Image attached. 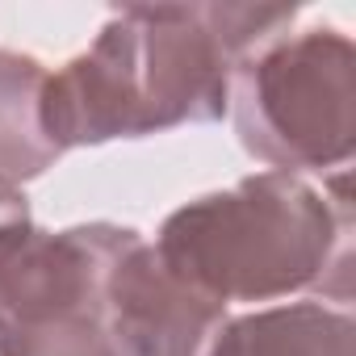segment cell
Wrapping results in <instances>:
<instances>
[{"instance_id": "cell-1", "label": "cell", "mask_w": 356, "mask_h": 356, "mask_svg": "<svg viewBox=\"0 0 356 356\" xmlns=\"http://www.w3.org/2000/svg\"><path fill=\"white\" fill-rule=\"evenodd\" d=\"M348 168L323 193L289 172H256L235 189L185 202L155 235V256L197 293L231 302H285L323 293L352 302V189Z\"/></svg>"}, {"instance_id": "cell-2", "label": "cell", "mask_w": 356, "mask_h": 356, "mask_svg": "<svg viewBox=\"0 0 356 356\" xmlns=\"http://www.w3.org/2000/svg\"><path fill=\"white\" fill-rule=\"evenodd\" d=\"M231 63L197 5H126L97 42L47 76L42 126L59 151L163 134L227 113Z\"/></svg>"}, {"instance_id": "cell-3", "label": "cell", "mask_w": 356, "mask_h": 356, "mask_svg": "<svg viewBox=\"0 0 356 356\" xmlns=\"http://www.w3.org/2000/svg\"><path fill=\"white\" fill-rule=\"evenodd\" d=\"M227 113L268 172H343L356 151V47L318 26L281 34L235 63Z\"/></svg>"}, {"instance_id": "cell-4", "label": "cell", "mask_w": 356, "mask_h": 356, "mask_svg": "<svg viewBox=\"0 0 356 356\" xmlns=\"http://www.w3.org/2000/svg\"><path fill=\"white\" fill-rule=\"evenodd\" d=\"M134 235L138 231L118 222L67 231H42L30 222L0 235V356L59 318L97 314L101 281Z\"/></svg>"}, {"instance_id": "cell-5", "label": "cell", "mask_w": 356, "mask_h": 356, "mask_svg": "<svg viewBox=\"0 0 356 356\" xmlns=\"http://www.w3.org/2000/svg\"><path fill=\"white\" fill-rule=\"evenodd\" d=\"M227 318L222 302L185 285L143 235L113 256L101 281L97 327L113 356H206Z\"/></svg>"}, {"instance_id": "cell-6", "label": "cell", "mask_w": 356, "mask_h": 356, "mask_svg": "<svg viewBox=\"0 0 356 356\" xmlns=\"http://www.w3.org/2000/svg\"><path fill=\"white\" fill-rule=\"evenodd\" d=\"M352 314L327 302H277L227 318L206 356H352Z\"/></svg>"}, {"instance_id": "cell-7", "label": "cell", "mask_w": 356, "mask_h": 356, "mask_svg": "<svg viewBox=\"0 0 356 356\" xmlns=\"http://www.w3.org/2000/svg\"><path fill=\"white\" fill-rule=\"evenodd\" d=\"M47 76L34 55L0 51V176L13 185L42 176L63 155L42 126Z\"/></svg>"}, {"instance_id": "cell-8", "label": "cell", "mask_w": 356, "mask_h": 356, "mask_svg": "<svg viewBox=\"0 0 356 356\" xmlns=\"http://www.w3.org/2000/svg\"><path fill=\"white\" fill-rule=\"evenodd\" d=\"M298 13H302L298 5H252V0H214V5H197V17L210 30V38L218 42V51L227 55L231 72L252 51H260L273 38L289 34Z\"/></svg>"}, {"instance_id": "cell-9", "label": "cell", "mask_w": 356, "mask_h": 356, "mask_svg": "<svg viewBox=\"0 0 356 356\" xmlns=\"http://www.w3.org/2000/svg\"><path fill=\"white\" fill-rule=\"evenodd\" d=\"M9 356H113V352L97 327V314H72L26 335Z\"/></svg>"}, {"instance_id": "cell-10", "label": "cell", "mask_w": 356, "mask_h": 356, "mask_svg": "<svg viewBox=\"0 0 356 356\" xmlns=\"http://www.w3.org/2000/svg\"><path fill=\"white\" fill-rule=\"evenodd\" d=\"M17 227H30V202H26L22 185L0 176V235H9Z\"/></svg>"}]
</instances>
